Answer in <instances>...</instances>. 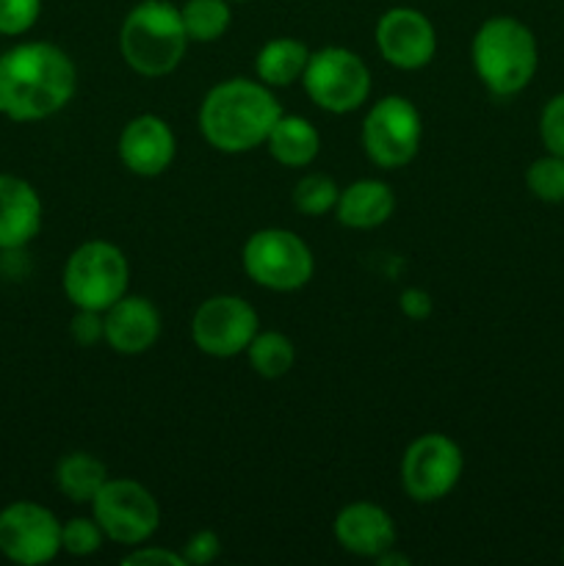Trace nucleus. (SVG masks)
Returning a JSON list of instances; mask_svg holds the SVG:
<instances>
[{
    "label": "nucleus",
    "mask_w": 564,
    "mask_h": 566,
    "mask_svg": "<svg viewBox=\"0 0 564 566\" xmlns=\"http://www.w3.org/2000/svg\"><path fill=\"white\" fill-rule=\"evenodd\" d=\"M77 92V66L50 42H20L0 53V114L42 122L64 111Z\"/></svg>",
    "instance_id": "1"
},
{
    "label": "nucleus",
    "mask_w": 564,
    "mask_h": 566,
    "mask_svg": "<svg viewBox=\"0 0 564 566\" xmlns=\"http://www.w3.org/2000/svg\"><path fill=\"white\" fill-rule=\"evenodd\" d=\"M282 116L271 86L252 77H230L205 94L199 105V130L205 142L227 155H243L265 144Z\"/></svg>",
    "instance_id": "2"
},
{
    "label": "nucleus",
    "mask_w": 564,
    "mask_h": 566,
    "mask_svg": "<svg viewBox=\"0 0 564 566\" xmlns=\"http://www.w3.org/2000/svg\"><path fill=\"white\" fill-rule=\"evenodd\" d=\"M470 61L487 92L495 97H514L534 81L540 48L534 31L525 22L498 14L481 22L473 33Z\"/></svg>",
    "instance_id": "3"
},
{
    "label": "nucleus",
    "mask_w": 564,
    "mask_h": 566,
    "mask_svg": "<svg viewBox=\"0 0 564 566\" xmlns=\"http://www.w3.org/2000/svg\"><path fill=\"white\" fill-rule=\"evenodd\" d=\"M188 48L180 9L169 0H142L119 28V53L133 72L164 77L180 66Z\"/></svg>",
    "instance_id": "4"
},
{
    "label": "nucleus",
    "mask_w": 564,
    "mask_h": 566,
    "mask_svg": "<svg viewBox=\"0 0 564 566\" xmlns=\"http://www.w3.org/2000/svg\"><path fill=\"white\" fill-rule=\"evenodd\" d=\"M61 285L75 310L105 313L127 293L130 263L116 243L86 241L66 258Z\"/></svg>",
    "instance_id": "5"
},
{
    "label": "nucleus",
    "mask_w": 564,
    "mask_h": 566,
    "mask_svg": "<svg viewBox=\"0 0 564 566\" xmlns=\"http://www.w3.org/2000/svg\"><path fill=\"white\" fill-rule=\"evenodd\" d=\"M243 271L254 285L274 293H293L313 280L315 260L307 243L293 230L265 227L243 243Z\"/></svg>",
    "instance_id": "6"
},
{
    "label": "nucleus",
    "mask_w": 564,
    "mask_h": 566,
    "mask_svg": "<svg viewBox=\"0 0 564 566\" xmlns=\"http://www.w3.org/2000/svg\"><path fill=\"white\" fill-rule=\"evenodd\" d=\"M304 92L330 114H352L370 94V70L354 50L321 48L310 53L302 75Z\"/></svg>",
    "instance_id": "7"
},
{
    "label": "nucleus",
    "mask_w": 564,
    "mask_h": 566,
    "mask_svg": "<svg viewBox=\"0 0 564 566\" xmlns=\"http://www.w3.org/2000/svg\"><path fill=\"white\" fill-rule=\"evenodd\" d=\"M424 138V119L415 103L401 94L382 97L370 105L363 122V149L382 169L412 164Z\"/></svg>",
    "instance_id": "8"
},
{
    "label": "nucleus",
    "mask_w": 564,
    "mask_h": 566,
    "mask_svg": "<svg viewBox=\"0 0 564 566\" xmlns=\"http://www.w3.org/2000/svg\"><path fill=\"white\" fill-rule=\"evenodd\" d=\"M92 517L116 545H144L158 531L160 509L153 492L133 479H108L92 501Z\"/></svg>",
    "instance_id": "9"
},
{
    "label": "nucleus",
    "mask_w": 564,
    "mask_h": 566,
    "mask_svg": "<svg viewBox=\"0 0 564 566\" xmlns=\"http://www.w3.org/2000/svg\"><path fill=\"white\" fill-rule=\"evenodd\" d=\"M464 470L462 448L446 434L418 437L401 459V486L415 503H437L459 484Z\"/></svg>",
    "instance_id": "10"
},
{
    "label": "nucleus",
    "mask_w": 564,
    "mask_h": 566,
    "mask_svg": "<svg viewBox=\"0 0 564 566\" xmlns=\"http://www.w3.org/2000/svg\"><path fill=\"white\" fill-rule=\"evenodd\" d=\"M260 332V318L241 296L219 293L205 298L191 318V340L202 354L216 359L238 357Z\"/></svg>",
    "instance_id": "11"
},
{
    "label": "nucleus",
    "mask_w": 564,
    "mask_h": 566,
    "mask_svg": "<svg viewBox=\"0 0 564 566\" xmlns=\"http://www.w3.org/2000/svg\"><path fill=\"white\" fill-rule=\"evenodd\" d=\"M59 553L61 523L48 506L14 501L0 509V556L20 566H42Z\"/></svg>",
    "instance_id": "12"
},
{
    "label": "nucleus",
    "mask_w": 564,
    "mask_h": 566,
    "mask_svg": "<svg viewBox=\"0 0 564 566\" xmlns=\"http://www.w3.org/2000/svg\"><path fill=\"white\" fill-rule=\"evenodd\" d=\"M376 48L396 70H424L437 53V31L424 11L412 6H393L376 22Z\"/></svg>",
    "instance_id": "13"
},
{
    "label": "nucleus",
    "mask_w": 564,
    "mask_h": 566,
    "mask_svg": "<svg viewBox=\"0 0 564 566\" xmlns=\"http://www.w3.org/2000/svg\"><path fill=\"white\" fill-rule=\"evenodd\" d=\"M122 166L130 175L158 177L171 166L177 155V138L169 122L155 114H142L127 122L116 142Z\"/></svg>",
    "instance_id": "14"
},
{
    "label": "nucleus",
    "mask_w": 564,
    "mask_h": 566,
    "mask_svg": "<svg viewBox=\"0 0 564 566\" xmlns=\"http://www.w3.org/2000/svg\"><path fill=\"white\" fill-rule=\"evenodd\" d=\"M396 523L382 506L370 501L348 503L335 517V539L346 553L376 558L396 547Z\"/></svg>",
    "instance_id": "15"
},
{
    "label": "nucleus",
    "mask_w": 564,
    "mask_h": 566,
    "mask_svg": "<svg viewBox=\"0 0 564 566\" xmlns=\"http://www.w3.org/2000/svg\"><path fill=\"white\" fill-rule=\"evenodd\" d=\"M160 337V313L149 298L125 296L105 310V343L116 354L136 357L149 352Z\"/></svg>",
    "instance_id": "16"
},
{
    "label": "nucleus",
    "mask_w": 564,
    "mask_h": 566,
    "mask_svg": "<svg viewBox=\"0 0 564 566\" xmlns=\"http://www.w3.org/2000/svg\"><path fill=\"white\" fill-rule=\"evenodd\" d=\"M42 199L28 180L0 175V252L25 249L42 230Z\"/></svg>",
    "instance_id": "17"
},
{
    "label": "nucleus",
    "mask_w": 564,
    "mask_h": 566,
    "mask_svg": "<svg viewBox=\"0 0 564 566\" xmlns=\"http://www.w3.org/2000/svg\"><path fill=\"white\" fill-rule=\"evenodd\" d=\"M396 210V193L385 180H357L341 188L335 216L348 230H374L382 227Z\"/></svg>",
    "instance_id": "18"
},
{
    "label": "nucleus",
    "mask_w": 564,
    "mask_h": 566,
    "mask_svg": "<svg viewBox=\"0 0 564 566\" xmlns=\"http://www.w3.org/2000/svg\"><path fill=\"white\" fill-rule=\"evenodd\" d=\"M271 158L288 169H304L313 164L321 153V133L304 116L282 114L265 138Z\"/></svg>",
    "instance_id": "19"
},
{
    "label": "nucleus",
    "mask_w": 564,
    "mask_h": 566,
    "mask_svg": "<svg viewBox=\"0 0 564 566\" xmlns=\"http://www.w3.org/2000/svg\"><path fill=\"white\" fill-rule=\"evenodd\" d=\"M310 48L293 36H276L269 39L263 48L254 55V72L258 81L271 88H285L302 81L304 70H307Z\"/></svg>",
    "instance_id": "20"
},
{
    "label": "nucleus",
    "mask_w": 564,
    "mask_h": 566,
    "mask_svg": "<svg viewBox=\"0 0 564 566\" xmlns=\"http://www.w3.org/2000/svg\"><path fill=\"white\" fill-rule=\"evenodd\" d=\"M105 481H108V470L94 453L72 451L55 464V486L66 501L77 503V506H83V503L92 506Z\"/></svg>",
    "instance_id": "21"
},
{
    "label": "nucleus",
    "mask_w": 564,
    "mask_h": 566,
    "mask_svg": "<svg viewBox=\"0 0 564 566\" xmlns=\"http://www.w3.org/2000/svg\"><path fill=\"white\" fill-rule=\"evenodd\" d=\"M249 365L258 376L263 379H282L285 374H291L293 363H296V348H293V340L282 332H258L252 337L247 348Z\"/></svg>",
    "instance_id": "22"
},
{
    "label": "nucleus",
    "mask_w": 564,
    "mask_h": 566,
    "mask_svg": "<svg viewBox=\"0 0 564 566\" xmlns=\"http://www.w3.org/2000/svg\"><path fill=\"white\" fill-rule=\"evenodd\" d=\"M182 28L188 42L208 44L224 36L232 25V11L227 0H186L180 6Z\"/></svg>",
    "instance_id": "23"
},
{
    "label": "nucleus",
    "mask_w": 564,
    "mask_h": 566,
    "mask_svg": "<svg viewBox=\"0 0 564 566\" xmlns=\"http://www.w3.org/2000/svg\"><path fill=\"white\" fill-rule=\"evenodd\" d=\"M337 197H341V188L332 177L313 171V175H304L302 180L293 186V208L304 216H326L330 210H335Z\"/></svg>",
    "instance_id": "24"
},
{
    "label": "nucleus",
    "mask_w": 564,
    "mask_h": 566,
    "mask_svg": "<svg viewBox=\"0 0 564 566\" xmlns=\"http://www.w3.org/2000/svg\"><path fill=\"white\" fill-rule=\"evenodd\" d=\"M525 186L540 202H564V158L547 153L542 158L531 160V166L525 169Z\"/></svg>",
    "instance_id": "25"
},
{
    "label": "nucleus",
    "mask_w": 564,
    "mask_h": 566,
    "mask_svg": "<svg viewBox=\"0 0 564 566\" xmlns=\"http://www.w3.org/2000/svg\"><path fill=\"white\" fill-rule=\"evenodd\" d=\"M105 531L94 517H72L61 523V551L70 556L86 558L103 547Z\"/></svg>",
    "instance_id": "26"
},
{
    "label": "nucleus",
    "mask_w": 564,
    "mask_h": 566,
    "mask_svg": "<svg viewBox=\"0 0 564 566\" xmlns=\"http://www.w3.org/2000/svg\"><path fill=\"white\" fill-rule=\"evenodd\" d=\"M42 14V0H0V36H22Z\"/></svg>",
    "instance_id": "27"
},
{
    "label": "nucleus",
    "mask_w": 564,
    "mask_h": 566,
    "mask_svg": "<svg viewBox=\"0 0 564 566\" xmlns=\"http://www.w3.org/2000/svg\"><path fill=\"white\" fill-rule=\"evenodd\" d=\"M540 138L547 153L564 158V92L553 94L540 114Z\"/></svg>",
    "instance_id": "28"
},
{
    "label": "nucleus",
    "mask_w": 564,
    "mask_h": 566,
    "mask_svg": "<svg viewBox=\"0 0 564 566\" xmlns=\"http://www.w3.org/2000/svg\"><path fill=\"white\" fill-rule=\"evenodd\" d=\"M70 335L77 346H97L100 340H105V313H97V310H77L70 324Z\"/></svg>",
    "instance_id": "29"
},
{
    "label": "nucleus",
    "mask_w": 564,
    "mask_h": 566,
    "mask_svg": "<svg viewBox=\"0 0 564 566\" xmlns=\"http://www.w3.org/2000/svg\"><path fill=\"white\" fill-rule=\"evenodd\" d=\"M221 553V539L216 531H197L191 539L182 545V558H186V566H205L216 562Z\"/></svg>",
    "instance_id": "30"
},
{
    "label": "nucleus",
    "mask_w": 564,
    "mask_h": 566,
    "mask_svg": "<svg viewBox=\"0 0 564 566\" xmlns=\"http://www.w3.org/2000/svg\"><path fill=\"white\" fill-rule=\"evenodd\" d=\"M130 566H186V558L182 553L166 551V547H144L136 545V551L127 553L125 562Z\"/></svg>",
    "instance_id": "31"
},
{
    "label": "nucleus",
    "mask_w": 564,
    "mask_h": 566,
    "mask_svg": "<svg viewBox=\"0 0 564 566\" xmlns=\"http://www.w3.org/2000/svg\"><path fill=\"white\" fill-rule=\"evenodd\" d=\"M398 307H401V313L412 321H426L435 313V302H431V296L424 287H407V291L398 296Z\"/></svg>",
    "instance_id": "32"
},
{
    "label": "nucleus",
    "mask_w": 564,
    "mask_h": 566,
    "mask_svg": "<svg viewBox=\"0 0 564 566\" xmlns=\"http://www.w3.org/2000/svg\"><path fill=\"white\" fill-rule=\"evenodd\" d=\"M374 562L379 564V566H407L409 558L407 556H398L396 547H390V551H385V553H382V556H376Z\"/></svg>",
    "instance_id": "33"
},
{
    "label": "nucleus",
    "mask_w": 564,
    "mask_h": 566,
    "mask_svg": "<svg viewBox=\"0 0 564 566\" xmlns=\"http://www.w3.org/2000/svg\"><path fill=\"white\" fill-rule=\"evenodd\" d=\"M227 3H249V0H227Z\"/></svg>",
    "instance_id": "34"
},
{
    "label": "nucleus",
    "mask_w": 564,
    "mask_h": 566,
    "mask_svg": "<svg viewBox=\"0 0 564 566\" xmlns=\"http://www.w3.org/2000/svg\"><path fill=\"white\" fill-rule=\"evenodd\" d=\"M562 562H564V547H562Z\"/></svg>",
    "instance_id": "35"
}]
</instances>
